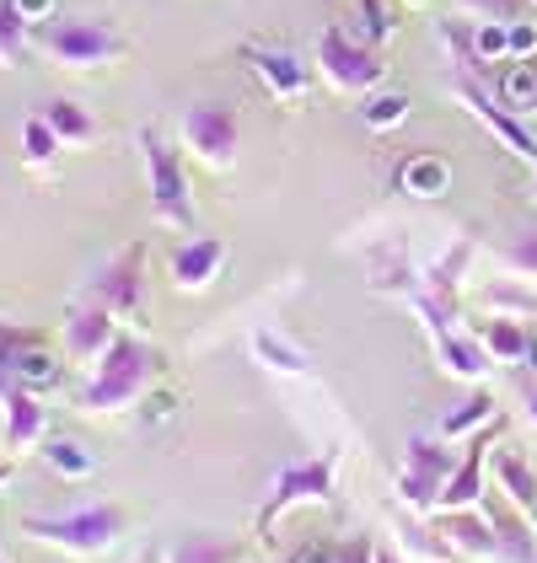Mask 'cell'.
I'll list each match as a JSON object with an SVG mask.
<instances>
[{
  "instance_id": "39",
  "label": "cell",
  "mask_w": 537,
  "mask_h": 563,
  "mask_svg": "<svg viewBox=\"0 0 537 563\" xmlns=\"http://www.w3.org/2000/svg\"><path fill=\"white\" fill-rule=\"evenodd\" d=\"M376 563H398V553H393V548H382V542H376Z\"/></svg>"
},
{
  "instance_id": "15",
  "label": "cell",
  "mask_w": 537,
  "mask_h": 563,
  "mask_svg": "<svg viewBox=\"0 0 537 563\" xmlns=\"http://www.w3.org/2000/svg\"><path fill=\"white\" fill-rule=\"evenodd\" d=\"M221 263H226L221 236H194V242H183L173 253V279H178V290H205L221 274Z\"/></svg>"
},
{
  "instance_id": "12",
  "label": "cell",
  "mask_w": 537,
  "mask_h": 563,
  "mask_svg": "<svg viewBox=\"0 0 537 563\" xmlns=\"http://www.w3.org/2000/svg\"><path fill=\"white\" fill-rule=\"evenodd\" d=\"M119 339V328H113V311L97 301H76L70 306V322H65V349L76 354V360H102L108 344Z\"/></svg>"
},
{
  "instance_id": "40",
  "label": "cell",
  "mask_w": 537,
  "mask_h": 563,
  "mask_svg": "<svg viewBox=\"0 0 537 563\" xmlns=\"http://www.w3.org/2000/svg\"><path fill=\"white\" fill-rule=\"evenodd\" d=\"M527 365L537 371V333H533V344H527Z\"/></svg>"
},
{
  "instance_id": "11",
  "label": "cell",
  "mask_w": 537,
  "mask_h": 563,
  "mask_svg": "<svg viewBox=\"0 0 537 563\" xmlns=\"http://www.w3.org/2000/svg\"><path fill=\"white\" fill-rule=\"evenodd\" d=\"M242 59L253 65V76L268 87V97H280V102H302L307 87H313V70L296 59V54H285V48H264V44H242Z\"/></svg>"
},
{
  "instance_id": "34",
  "label": "cell",
  "mask_w": 537,
  "mask_h": 563,
  "mask_svg": "<svg viewBox=\"0 0 537 563\" xmlns=\"http://www.w3.org/2000/svg\"><path fill=\"white\" fill-rule=\"evenodd\" d=\"M360 119H365L371 130H393V124H403V119H408V97H403V91H382V97H365Z\"/></svg>"
},
{
  "instance_id": "13",
  "label": "cell",
  "mask_w": 537,
  "mask_h": 563,
  "mask_svg": "<svg viewBox=\"0 0 537 563\" xmlns=\"http://www.w3.org/2000/svg\"><path fill=\"white\" fill-rule=\"evenodd\" d=\"M494 434H500V419H494L490 430L473 434L468 456L457 462V473H451L447 488H441V505H447V510H468V505H479V499H484V451H490Z\"/></svg>"
},
{
  "instance_id": "35",
  "label": "cell",
  "mask_w": 537,
  "mask_h": 563,
  "mask_svg": "<svg viewBox=\"0 0 537 563\" xmlns=\"http://www.w3.org/2000/svg\"><path fill=\"white\" fill-rule=\"evenodd\" d=\"M48 467L65 477H87L91 467H97V456H87L76 440H54V445H48Z\"/></svg>"
},
{
  "instance_id": "5",
  "label": "cell",
  "mask_w": 537,
  "mask_h": 563,
  "mask_svg": "<svg viewBox=\"0 0 537 563\" xmlns=\"http://www.w3.org/2000/svg\"><path fill=\"white\" fill-rule=\"evenodd\" d=\"M81 301L108 306L113 317H140L145 311V242H130L113 258L97 263L91 279L81 285Z\"/></svg>"
},
{
  "instance_id": "29",
  "label": "cell",
  "mask_w": 537,
  "mask_h": 563,
  "mask_svg": "<svg viewBox=\"0 0 537 563\" xmlns=\"http://www.w3.org/2000/svg\"><path fill=\"white\" fill-rule=\"evenodd\" d=\"M490 413H494V397H490V391H484V387H479V391H468V397H462V402L451 408L447 419H441V440H457V434L479 430V424H484Z\"/></svg>"
},
{
  "instance_id": "28",
  "label": "cell",
  "mask_w": 537,
  "mask_h": 563,
  "mask_svg": "<svg viewBox=\"0 0 537 563\" xmlns=\"http://www.w3.org/2000/svg\"><path fill=\"white\" fill-rule=\"evenodd\" d=\"M479 339H484V349H490V360H527V344H533V333H527L522 322H511V317L484 322Z\"/></svg>"
},
{
  "instance_id": "44",
  "label": "cell",
  "mask_w": 537,
  "mask_h": 563,
  "mask_svg": "<svg viewBox=\"0 0 537 563\" xmlns=\"http://www.w3.org/2000/svg\"><path fill=\"white\" fill-rule=\"evenodd\" d=\"M533 5H537V0H533Z\"/></svg>"
},
{
  "instance_id": "8",
  "label": "cell",
  "mask_w": 537,
  "mask_h": 563,
  "mask_svg": "<svg viewBox=\"0 0 537 563\" xmlns=\"http://www.w3.org/2000/svg\"><path fill=\"white\" fill-rule=\"evenodd\" d=\"M333 467H339V451H322L313 462H291L280 467L274 488H268L264 510H259V531H274V520L285 516L291 505H328L333 499Z\"/></svg>"
},
{
  "instance_id": "21",
  "label": "cell",
  "mask_w": 537,
  "mask_h": 563,
  "mask_svg": "<svg viewBox=\"0 0 537 563\" xmlns=\"http://www.w3.org/2000/svg\"><path fill=\"white\" fill-rule=\"evenodd\" d=\"M39 113H44L48 130L59 134L65 145H87V140H97V119H91V113L81 108V102H76V97H48Z\"/></svg>"
},
{
  "instance_id": "16",
  "label": "cell",
  "mask_w": 537,
  "mask_h": 563,
  "mask_svg": "<svg viewBox=\"0 0 537 563\" xmlns=\"http://www.w3.org/2000/svg\"><path fill=\"white\" fill-rule=\"evenodd\" d=\"M0 402H6V445H11V451H22V445H33V440L44 434V402H39L33 387L17 382Z\"/></svg>"
},
{
  "instance_id": "25",
  "label": "cell",
  "mask_w": 537,
  "mask_h": 563,
  "mask_svg": "<svg viewBox=\"0 0 537 563\" xmlns=\"http://www.w3.org/2000/svg\"><path fill=\"white\" fill-rule=\"evenodd\" d=\"M28 33H33L28 5H22V0H0V65H22Z\"/></svg>"
},
{
  "instance_id": "4",
  "label": "cell",
  "mask_w": 537,
  "mask_h": 563,
  "mask_svg": "<svg viewBox=\"0 0 537 563\" xmlns=\"http://www.w3.org/2000/svg\"><path fill=\"white\" fill-rule=\"evenodd\" d=\"M317 70H322L328 87L350 91V97H371V91L382 87V76H387L382 54L371 44H360L350 27H322V38H317Z\"/></svg>"
},
{
  "instance_id": "22",
  "label": "cell",
  "mask_w": 537,
  "mask_h": 563,
  "mask_svg": "<svg viewBox=\"0 0 537 563\" xmlns=\"http://www.w3.org/2000/svg\"><path fill=\"white\" fill-rule=\"evenodd\" d=\"M468 258H473V242H457L447 258H436L430 268H425L419 290H425V296H436V301L457 306V285H462V274H468Z\"/></svg>"
},
{
  "instance_id": "31",
  "label": "cell",
  "mask_w": 537,
  "mask_h": 563,
  "mask_svg": "<svg viewBox=\"0 0 537 563\" xmlns=\"http://www.w3.org/2000/svg\"><path fill=\"white\" fill-rule=\"evenodd\" d=\"M59 134L48 130L44 113H33L28 124H22V151H28V167H54V156H59Z\"/></svg>"
},
{
  "instance_id": "10",
  "label": "cell",
  "mask_w": 537,
  "mask_h": 563,
  "mask_svg": "<svg viewBox=\"0 0 537 563\" xmlns=\"http://www.w3.org/2000/svg\"><path fill=\"white\" fill-rule=\"evenodd\" d=\"M451 473H457V462H451L447 445L430 440V434H414L398 473V499L408 510H430V505H441V488H447Z\"/></svg>"
},
{
  "instance_id": "7",
  "label": "cell",
  "mask_w": 537,
  "mask_h": 563,
  "mask_svg": "<svg viewBox=\"0 0 537 563\" xmlns=\"http://www.w3.org/2000/svg\"><path fill=\"white\" fill-rule=\"evenodd\" d=\"M140 151H145V167H151V210H156V220L188 231L194 225V199H188L183 156L156 130H140Z\"/></svg>"
},
{
  "instance_id": "17",
  "label": "cell",
  "mask_w": 537,
  "mask_h": 563,
  "mask_svg": "<svg viewBox=\"0 0 537 563\" xmlns=\"http://www.w3.org/2000/svg\"><path fill=\"white\" fill-rule=\"evenodd\" d=\"M494 97H500L516 119L537 113V54H527V59H505V70L494 76Z\"/></svg>"
},
{
  "instance_id": "42",
  "label": "cell",
  "mask_w": 537,
  "mask_h": 563,
  "mask_svg": "<svg viewBox=\"0 0 537 563\" xmlns=\"http://www.w3.org/2000/svg\"><path fill=\"white\" fill-rule=\"evenodd\" d=\"M140 563H162V553H145V559H140Z\"/></svg>"
},
{
  "instance_id": "30",
  "label": "cell",
  "mask_w": 537,
  "mask_h": 563,
  "mask_svg": "<svg viewBox=\"0 0 537 563\" xmlns=\"http://www.w3.org/2000/svg\"><path fill=\"white\" fill-rule=\"evenodd\" d=\"M350 33H355L360 44L382 48L387 38H393V16H387V5H382V0H360L355 16H350Z\"/></svg>"
},
{
  "instance_id": "20",
  "label": "cell",
  "mask_w": 537,
  "mask_h": 563,
  "mask_svg": "<svg viewBox=\"0 0 537 563\" xmlns=\"http://www.w3.org/2000/svg\"><path fill=\"white\" fill-rule=\"evenodd\" d=\"M494 473H500V488L505 499L522 510V516H537V473L516 456V451H494Z\"/></svg>"
},
{
  "instance_id": "36",
  "label": "cell",
  "mask_w": 537,
  "mask_h": 563,
  "mask_svg": "<svg viewBox=\"0 0 537 563\" xmlns=\"http://www.w3.org/2000/svg\"><path fill=\"white\" fill-rule=\"evenodd\" d=\"M505 268H516V274L537 279V225L533 231H516V236L505 242Z\"/></svg>"
},
{
  "instance_id": "43",
  "label": "cell",
  "mask_w": 537,
  "mask_h": 563,
  "mask_svg": "<svg viewBox=\"0 0 537 563\" xmlns=\"http://www.w3.org/2000/svg\"><path fill=\"white\" fill-rule=\"evenodd\" d=\"M6 477H11V467H0V483H6Z\"/></svg>"
},
{
  "instance_id": "26",
  "label": "cell",
  "mask_w": 537,
  "mask_h": 563,
  "mask_svg": "<svg viewBox=\"0 0 537 563\" xmlns=\"http://www.w3.org/2000/svg\"><path fill=\"white\" fill-rule=\"evenodd\" d=\"M291 563H376V542L360 531V537H344V542H317V548H302Z\"/></svg>"
},
{
  "instance_id": "9",
  "label": "cell",
  "mask_w": 537,
  "mask_h": 563,
  "mask_svg": "<svg viewBox=\"0 0 537 563\" xmlns=\"http://www.w3.org/2000/svg\"><path fill=\"white\" fill-rule=\"evenodd\" d=\"M183 145L205 162V167H237V151H242V119H237V108H226V102H194L188 113H183Z\"/></svg>"
},
{
  "instance_id": "38",
  "label": "cell",
  "mask_w": 537,
  "mask_h": 563,
  "mask_svg": "<svg viewBox=\"0 0 537 563\" xmlns=\"http://www.w3.org/2000/svg\"><path fill=\"white\" fill-rule=\"evenodd\" d=\"M537 54V27L533 22H511V59H527Z\"/></svg>"
},
{
  "instance_id": "2",
  "label": "cell",
  "mask_w": 537,
  "mask_h": 563,
  "mask_svg": "<svg viewBox=\"0 0 537 563\" xmlns=\"http://www.w3.org/2000/svg\"><path fill=\"white\" fill-rule=\"evenodd\" d=\"M44 54L65 70H97L124 54V38L108 16H54L44 27Z\"/></svg>"
},
{
  "instance_id": "3",
  "label": "cell",
  "mask_w": 537,
  "mask_h": 563,
  "mask_svg": "<svg viewBox=\"0 0 537 563\" xmlns=\"http://www.w3.org/2000/svg\"><path fill=\"white\" fill-rule=\"evenodd\" d=\"M130 516L119 505H87V510H70V516H28L22 531L39 537V542H54V548H70V553H102L124 537Z\"/></svg>"
},
{
  "instance_id": "33",
  "label": "cell",
  "mask_w": 537,
  "mask_h": 563,
  "mask_svg": "<svg viewBox=\"0 0 537 563\" xmlns=\"http://www.w3.org/2000/svg\"><path fill=\"white\" fill-rule=\"evenodd\" d=\"M473 54H479V65H505L511 59V22H473Z\"/></svg>"
},
{
  "instance_id": "41",
  "label": "cell",
  "mask_w": 537,
  "mask_h": 563,
  "mask_svg": "<svg viewBox=\"0 0 537 563\" xmlns=\"http://www.w3.org/2000/svg\"><path fill=\"white\" fill-rule=\"evenodd\" d=\"M527 419H533V424H537V391H533V397H527Z\"/></svg>"
},
{
  "instance_id": "32",
  "label": "cell",
  "mask_w": 537,
  "mask_h": 563,
  "mask_svg": "<svg viewBox=\"0 0 537 563\" xmlns=\"http://www.w3.org/2000/svg\"><path fill=\"white\" fill-rule=\"evenodd\" d=\"M39 344H44V333L17 328V322H0V376H6V382H17L22 354H28V349H39Z\"/></svg>"
},
{
  "instance_id": "23",
  "label": "cell",
  "mask_w": 537,
  "mask_h": 563,
  "mask_svg": "<svg viewBox=\"0 0 537 563\" xmlns=\"http://www.w3.org/2000/svg\"><path fill=\"white\" fill-rule=\"evenodd\" d=\"M484 516H490V520H494V531H500V548H505V559H511V563H537L533 531H527V520L516 516L511 505L490 499V505H484Z\"/></svg>"
},
{
  "instance_id": "37",
  "label": "cell",
  "mask_w": 537,
  "mask_h": 563,
  "mask_svg": "<svg viewBox=\"0 0 537 563\" xmlns=\"http://www.w3.org/2000/svg\"><path fill=\"white\" fill-rule=\"evenodd\" d=\"M462 16H479V22H516L522 16V0H457Z\"/></svg>"
},
{
  "instance_id": "19",
  "label": "cell",
  "mask_w": 537,
  "mask_h": 563,
  "mask_svg": "<svg viewBox=\"0 0 537 563\" xmlns=\"http://www.w3.org/2000/svg\"><path fill=\"white\" fill-rule=\"evenodd\" d=\"M451 183V167L441 156H430V151H419V156H408L398 167V188L403 194H414V199H441Z\"/></svg>"
},
{
  "instance_id": "6",
  "label": "cell",
  "mask_w": 537,
  "mask_h": 563,
  "mask_svg": "<svg viewBox=\"0 0 537 563\" xmlns=\"http://www.w3.org/2000/svg\"><path fill=\"white\" fill-rule=\"evenodd\" d=\"M451 91L462 97V108L484 124V130L511 151V156H522L527 167H537V134L527 130V119H516L500 97H494V87L484 81V76H473V70H457V81H451Z\"/></svg>"
},
{
  "instance_id": "18",
  "label": "cell",
  "mask_w": 537,
  "mask_h": 563,
  "mask_svg": "<svg viewBox=\"0 0 537 563\" xmlns=\"http://www.w3.org/2000/svg\"><path fill=\"white\" fill-rule=\"evenodd\" d=\"M436 354H441V365H447L451 376H462V382H479V376L490 371L484 339H462L457 328H451V333H436Z\"/></svg>"
},
{
  "instance_id": "14",
  "label": "cell",
  "mask_w": 537,
  "mask_h": 563,
  "mask_svg": "<svg viewBox=\"0 0 537 563\" xmlns=\"http://www.w3.org/2000/svg\"><path fill=\"white\" fill-rule=\"evenodd\" d=\"M436 531L447 537L451 548L473 553V559H505V548H500V531H494L490 516H473V510H447V516L436 520Z\"/></svg>"
},
{
  "instance_id": "27",
  "label": "cell",
  "mask_w": 537,
  "mask_h": 563,
  "mask_svg": "<svg viewBox=\"0 0 537 563\" xmlns=\"http://www.w3.org/2000/svg\"><path fill=\"white\" fill-rule=\"evenodd\" d=\"M253 360L268 365V371H280V376H302L307 371V349H296L280 333H253Z\"/></svg>"
},
{
  "instance_id": "1",
  "label": "cell",
  "mask_w": 537,
  "mask_h": 563,
  "mask_svg": "<svg viewBox=\"0 0 537 563\" xmlns=\"http://www.w3.org/2000/svg\"><path fill=\"white\" fill-rule=\"evenodd\" d=\"M162 376V354L151 344H140L130 333H119L108 354L97 360V376H91L87 387V408L91 413H124L130 402H140L151 382Z\"/></svg>"
},
{
  "instance_id": "24",
  "label": "cell",
  "mask_w": 537,
  "mask_h": 563,
  "mask_svg": "<svg viewBox=\"0 0 537 563\" xmlns=\"http://www.w3.org/2000/svg\"><path fill=\"white\" fill-rule=\"evenodd\" d=\"M167 563H242V548L221 531H188Z\"/></svg>"
}]
</instances>
